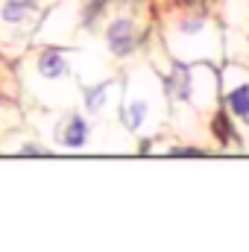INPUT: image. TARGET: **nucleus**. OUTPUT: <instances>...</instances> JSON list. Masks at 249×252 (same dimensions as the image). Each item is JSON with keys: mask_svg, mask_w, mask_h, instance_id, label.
I'll return each instance as SVG.
<instances>
[{"mask_svg": "<svg viewBox=\"0 0 249 252\" xmlns=\"http://www.w3.org/2000/svg\"><path fill=\"white\" fill-rule=\"evenodd\" d=\"M185 3H199V0H185Z\"/></svg>", "mask_w": 249, "mask_h": 252, "instance_id": "obj_8", "label": "nucleus"}, {"mask_svg": "<svg viewBox=\"0 0 249 252\" xmlns=\"http://www.w3.org/2000/svg\"><path fill=\"white\" fill-rule=\"evenodd\" d=\"M38 70H41L44 76L56 79V76H62L64 73V59L56 53V50H50V53H44V56L38 59Z\"/></svg>", "mask_w": 249, "mask_h": 252, "instance_id": "obj_6", "label": "nucleus"}, {"mask_svg": "<svg viewBox=\"0 0 249 252\" xmlns=\"http://www.w3.org/2000/svg\"><path fill=\"white\" fill-rule=\"evenodd\" d=\"M229 109L238 115V118H244L249 124V85H238V88H232V94H229Z\"/></svg>", "mask_w": 249, "mask_h": 252, "instance_id": "obj_5", "label": "nucleus"}, {"mask_svg": "<svg viewBox=\"0 0 249 252\" xmlns=\"http://www.w3.org/2000/svg\"><path fill=\"white\" fill-rule=\"evenodd\" d=\"M167 88H170V94L179 97V100H187V97H190V73H187L185 64H176V67H173V73L167 76Z\"/></svg>", "mask_w": 249, "mask_h": 252, "instance_id": "obj_2", "label": "nucleus"}, {"mask_svg": "<svg viewBox=\"0 0 249 252\" xmlns=\"http://www.w3.org/2000/svg\"><path fill=\"white\" fill-rule=\"evenodd\" d=\"M109 47L118 56H126V53L135 50V27H132V21H115L112 24V30H109Z\"/></svg>", "mask_w": 249, "mask_h": 252, "instance_id": "obj_1", "label": "nucleus"}, {"mask_svg": "<svg viewBox=\"0 0 249 252\" xmlns=\"http://www.w3.org/2000/svg\"><path fill=\"white\" fill-rule=\"evenodd\" d=\"M32 12H35V0H9V3H3V18L12 21V24L24 21Z\"/></svg>", "mask_w": 249, "mask_h": 252, "instance_id": "obj_4", "label": "nucleus"}, {"mask_svg": "<svg viewBox=\"0 0 249 252\" xmlns=\"http://www.w3.org/2000/svg\"><path fill=\"white\" fill-rule=\"evenodd\" d=\"M85 135H88V126H85V121H82L79 115H73V118L67 121V126H64L62 141L67 144V147H82V144H85Z\"/></svg>", "mask_w": 249, "mask_h": 252, "instance_id": "obj_3", "label": "nucleus"}, {"mask_svg": "<svg viewBox=\"0 0 249 252\" xmlns=\"http://www.w3.org/2000/svg\"><path fill=\"white\" fill-rule=\"evenodd\" d=\"M103 100H106V85H97V88L88 91V109H91V112H97V109L103 106Z\"/></svg>", "mask_w": 249, "mask_h": 252, "instance_id": "obj_7", "label": "nucleus"}]
</instances>
